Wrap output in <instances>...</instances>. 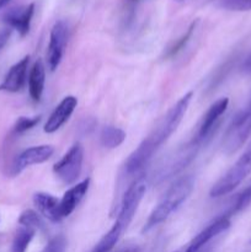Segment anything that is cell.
<instances>
[{
  "label": "cell",
  "instance_id": "83f0119b",
  "mask_svg": "<svg viewBox=\"0 0 251 252\" xmlns=\"http://www.w3.org/2000/svg\"><path fill=\"white\" fill-rule=\"evenodd\" d=\"M11 29H4L0 31V51L6 46V43L9 42L10 37H11Z\"/></svg>",
  "mask_w": 251,
  "mask_h": 252
},
{
  "label": "cell",
  "instance_id": "3957f363",
  "mask_svg": "<svg viewBox=\"0 0 251 252\" xmlns=\"http://www.w3.org/2000/svg\"><path fill=\"white\" fill-rule=\"evenodd\" d=\"M251 174V143L244 154L236 160L235 164L226 171V174L212 187L211 197H221L230 193Z\"/></svg>",
  "mask_w": 251,
  "mask_h": 252
},
{
  "label": "cell",
  "instance_id": "ba28073f",
  "mask_svg": "<svg viewBox=\"0 0 251 252\" xmlns=\"http://www.w3.org/2000/svg\"><path fill=\"white\" fill-rule=\"evenodd\" d=\"M228 105L229 98L223 97L217 100L214 103H212L211 107L207 110V112L204 113L203 117L199 121L198 126H197V132L193 137L199 144L206 143V140H208L213 135L214 129L218 126L221 116L225 113Z\"/></svg>",
  "mask_w": 251,
  "mask_h": 252
},
{
  "label": "cell",
  "instance_id": "8fae6325",
  "mask_svg": "<svg viewBox=\"0 0 251 252\" xmlns=\"http://www.w3.org/2000/svg\"><path fill=\"white\" fill-rule=\"evenodd\" d=\"M157 152V150L147 139L143 140L139 147L126 160L125 174L128 176H134V175H137L138 177L143 176V171Z\"/></svg>",
  "mask_w": 251,
  "mask_h": 252
},
{
  "label": "cell",
  "instance_id": "2e32d148",
  "mask_svg": "<svg viewBox=\"0 0 251 252\" xmlns=\"http://www.w3.org/2000/svg\"><path fill=\"white\" fill-rule=\"evenodd\" d=\"M89 187H90V179H85L64 193L63 198L61 199V214L63 218H66L75 211L76 207L88 193Z\"/></svg>",
  "mask_w": 251,
  "mask_h": 252
},
{
  "label": "cell",
  "instance_id": "8992f818",
  "mask_svg": "<svg viewBox=\"0 0 251 252\" xmlns=\"http://www.w3.org/2000/svg\"><path fill=\"white\" fill-rule=\"evenodd\" d=\"M145 191H147V186H145V182L143 181L142 176L138 177L126 191L122 202H121L117 220H116V223L123 226L126 230L132 223L133 218L138 211V207H139L140 202L144 197Z\"/></svg>",
  "mask_w": 251,
  "mask_h": 252
},
{
  "label": "cell",
  "instance_id": "d4e9b609",
  "mask_svg": "<svg viewBox=\"0 0 251 252\" xmlns=\"http://www.w3.org/2000/svg\"><path fill=\"white\" fill-rule=\"evenodd\" d=\"M218 5L229 11H250L251 0H218Z\"/></svg>",
  "mask_w": 251,
  "mask_h": 252
},
{
  "label": "cell",
  "instance_id": "e0dca14e",
  "mask_svg": "<svg viewBox=\"0 0 251 252\" xmlns=\"http://www.w3.org/2000/svg\"><path fill=\"white\" fill-rule=\"evenodd\" d=\"M33 203L39 213L52 223H59L63 219L61 214V201L46 192H37L33 194Z\"/></svg>",
  "mask_w": 251,
  "mask_h": 252
},
{
  "label": "cell",
  "instance_id": "4dcf8cb0",
  "mask_svg": "<svg viewBox=\"0 0 251 252\" xmlns=\"http://www.w3.org/2000/svg\"><path fill=\"white\" fill-rule=\"evenodd\" d=\"M10 1H11V0H0V10H1L2 7L6 6Z\"/></svg>",
  "mask_w": 251,
  "mask_h": 252
},
{
  "label": "cell",
  "instance_id": "52a82bcc",
  "mask_svg": "<svg viewBox=\"0 0 251 252\" xmlns=\"http://www.w3.org/2000/svg\"><path fill=\"white\" fill-rule=\"evenodd\" d=\"M201 145L202 144H199L194 138H192V140H189L187 144H185L184 147L180 148V149L167 160L166 164L160 169V181L170 179V177H172L174 175L179 174L181 170H184L185 167L196 158Z\"/></svg>",
  "mask_w": 251,
  "mask_h": 252
},
{
  "label": "cell",
  "instance_id": "d6a6232c",
  "mask_svg": "<svg viewBox=\"0 0 251 252\" xmlns=\"http://www.w3.org/2000/svg\"><path fill=\"white\" fill-rule=\"evenodd\" d=\"M174 252H184V250L181 249V250H177V251H174Z\"/></svg>",
  "mask_w": 251,
  "mask_h": 252
},
{
  "label": "cell",
  "instance_id": "9c48e42d",
  "mask_svg": "<svg viewBox=\"0 0 251 252\" xmlns=\"http://www.w3.org/2000/svg\"><path fill=\"white\" fill-rule=\"evenodd\" d=\"M68 42V26L64 21H57L49 34V43L47 48V64L52 71L56 70L63 59Z\"/></svg>",
  "mask_w": 251,
  "mask_h": 252
},
{
  "label": "cell",
  "instance_id": "1f68e13d",
  "mask_svg": "<svg viewBox=\"0 0 251 252\" xmlns=\"http://www.w3.org/2000/svg\"><path fill=\"white\" fill-rule=\"evenodd\" d=\"M199 252H212V246L207 245L206 248H204V249H202V250L199 251Z\"/></svg>",
  "mask_w": 251,
  "mask_h": 252
},
{
  "label": "cell",
  "instance_id": "484cf974",
  "mask_svg": "<svg viewBox=\"0 0 251 252\" xmlns=\"http://www.w3.org/2000/svg\"><path fill=\"white\" fill-rule=\"evenodd\" d=\"M66 240L63 235H57L48 241L42 252H65Z\"/></svg>",
  "mask_w": 251,
  "mask_h": 252
},
{
  "label": "cell",
  "instance_id": "4316f807",
  "mask_svg": "<svg viewBox=\"0 0 251 252\" xmlns=\"http://www.w3.org/2000/svg\"><path fill=\"white\" fill-rule=\"evenodd\" d=\"M142 1V0H125V7H126V12H127V21H130L134 15V10L135 7L138 6V4Z\"/></svg>",
  "mask_w": 251,
  "mask_h": 252
},
{
  "label": "cell",
  "instance_id": "836d02e7",
  "mask_svg": "<svg viewBox=\"0 0 251 252\" xmlns=\"http://www.w3.org/2000/svg\"><path fill=\"white\" fill-rule=\"evenodd\" d=\"M176 1H179V2H181V1H184V0H176Z\"/></svg>",
  "mask_w": 251,
  "mask_h": 252
},
{
  "label": "cell",
  "instance_id": "ffe728a7",
  "mask_svg": "<svg viewBox=\"0 0 251 252\" xmlns=\"http://www.w3.org/2000/svg\"><path fill=\"white\" fill-rule=\"evenodd\" d=\"M34 234H36L34 229L20 225L12 239L11 252H26L31 241L33 240Z\"/></svg>",
  "mask_w": 251,
  "mask_h": 252
},
{
  "label": "cell",
  "instance_id": "4fadbf2b",
  "mask_svg": "<svg viewBox=\"0 0 251 252\" xmlns=\"http://www.w3.org/2000/svg\"><path fill=\"white\" fill-rule=\"evenodd\" d=\"M54 153V148L52 145H37V147H31L29 149L24 150L19 157L16 158L14 162V175L20 174L24 171L26 167L32 166V165L42 164L51 159Z\"/></svg>",
  "mask_w": 251,
  "mask_h": 252
},
{
  "label": "cell",
  "instance_id": "ac0fdd59",
  "mask_svg": "<svg viewBox=\"0 0 251 252\" xmlns=\"http://www.w3.org/2000/svg\"><path fill=\"white\" fill-rule=\"evenodd\" d=\"M46 83V66L42 59H37L29 74V93L33 101H41Z\"/></svg>",
  "mask_w": 251,
  "mask_h": 252
},
{
  "label": "cell",
  "instance_id": "9a60e30c",
  "mask_svg": "<svg viewBox=\"0 0 251 252\" xmlns=\"http://www.w3.org/2000/svg\"><path fill=\"white\" fill-rule=\"evenodd\" d=\"M78 106V98L75 96H66L59 102V105L54 108L53 112L49 116L48 121L44 125V132L54 133L70 118L73 112Z\"/></svg>",
  "mask_w": 251,
  "mask_h": 252
},
{
  "label": "cell",
  "instance_id": "d6986e66",
  "mask_svg": "<svg viewBox=\"0 0 251 252\" xmlns=\"http://www.w3.org/2000/svg\"><path fill=\"white\" fill-rule=\"evenodd\" d=\"M126 140L125 130L115 126H106L100 133V142L107 149L118 148Z\"/></svg>",
  "mask_w": 251,
  "mask_h": 252
},
{
  "label": "cell",
  "instance_id": "44dd1931",
  "mask_svg": "<svg viewBox=\"0 0 251 252\" xmlns=\"http://www.w3.org/2000/svg\"><path fill=\"white\" fill-rule=\"evenodd\" d=\"M250 203H251V184L235 197L234 202L231 203V206L229 207L228 211L224 213V216L231 218V217L235 216L236 213L244 211V209H245Z\"/></svg>",
  "mask_w": 251,
  "mask_h": 252
},
{
  "label": "cell",
  "instance_id": "f1b7e54d",
  "mask_svg": "<svg viewBox=\"0 0 251 252\" xmlns=\"http://www.w3.org/2000/svg\"><path fill=\"white\" fill-rule=\"evenodd\" d=\"M115 252H139V249H138V246L135 245H130V246H126V248H122V249H118V250H116Z\"/></svg>",
  "mask_w": 251,
  "mask_h": 252
},
{
  "label": "cell",
  "instance_id": "7c38bea8",
  "mask_svg": "<svg viewBox=\"0 0 251 252\" xmlns=\"http://www.w3.org/2000/svg\"><path fill=\"white\" fill-rule=\"evenodd\" d=\"M34 14V4L31 2L25 6L14 7L5 12L2 16V21L11 30H16L21 37H25L31 29L32 17Z\"/></svg>",
  "mask_w": 251,
  "mask_h": 252
},
{
  "label": "cell",
  "instance_id": "7402d4cb",
  "mask_svg": "<svg viewBox=\"0 0 251 252\" xmlns=\"http://www.w3.org/2000/svg\"><path fill=\"white\" fill-rule=\"evenodd\" d=\"M197 22H198V20H196V21L192 22V24L189 25L188 29H187V31L185 32V33L182 34V36L180 37V38L177 39V41H175L174 44H172V46L170 47V48H167L166 53H165V57H166V58H171V57L176 56V54L179 53V52H181L182 49H184L185 47H186V44L188 43V41H189V39H191L192 34H193L194 30H196Z\"/></svg>",
  "mask_w": 251,
  "mask_h": 252
},
{
  "label": "cell",
  "instance_id": "5bb4252c",
  "mask_svg": "<svg viewBox=\"0 0 251 252\" xmlns=\"http://www.w3.org/2000/svg\"><path fill=\"white\" fill-rule=\"evenodd\" d=\"M30 57L26 56L15 63L5 75L4 80L0 84V91L6 93H19L22 90L27 80V69H29Z\"/></svg>",
  "mask_w": 251,
  "mask_h": 252
},
{
  "label": "cell",
  "instance_id": "5b68a950",
  "mask_svg": "<svg viewBox=\"0 0 251 252\" xmlns=\"http://www.w3.org/2000/svg\"><path fill=\"white\" fill-rule=\"evenodd\" d=\"M84 161V148L80 143H75L65 154L63 155L58 162L53 166L56 176L63 184L71 185L79 179L83 170Z\"/></svg>",
  "mask_w": 251,
  "mask_h": 252
},
{
  "label": "cell",
  "instance_id": "f546056e",
  "mask_svg": "<svg viewBox=\"0 0 251 252\" xmlns=\"http://www.w3.org/2000/svg\"><path fill=\"white\" fill-rule=\"evenodd\" d=\"M243 69L246 71V73L251 74V56L248 57V59H246L245 63H244Z\"/></svg>",
  "mask_w": 251,
  "mask_h": 252
},
{
  "label": "cell",
  "instance_id": "7a4b0ae2",
  "mask_svg": "<svg viewBox=\"0 0 251 252\" xmlns=\"http://www.w3.org/2000/svg\"><path fill=\"white\" fill-rule=\"evenodd\" d=\"M192 96H193V93H192V91H189L186 95L182 96V97L180 98L169 111H167L166 115H165L164 117H161V120L157 122V125L155 126L153 132L145 138L155 149H159V148L171 137L172 133L177 129V127L180 126L181 121L184 120L187 110H188Z\"/></svg>",
  "mask_w": 251,
  "mask_h": 252
},
{
  "label": "cell",
  "instance_id": "cb8c5ba5",
  "mask_svg": "<svg viewBox=\"0 0 251 252\" xmlns=\"http://www.w3.org/2000/svg\"><path fill=\"white\" fill-rule=\"evenodd\" d=\"M41 121V116H34V117H20L14 125L15 134H22V133L31 130L36 127Z\"/></svg>",
  "mask_w": 251,
  "mask_h": 252
},
{
  "label": "cell",
  "instance_id": "277c9868",
  "mask_svg": "<svg viewBox=\"0 0 251 252\" xmlns=\"http://www.w3.org/2000/svg\"><path fill=\"white\" fill-rule=\"evenodd\" d=\"M251 135V102L248 107L234 117L223 139V150L233 154L240 149Z\"/></svg>",
  "mask_w": 251,
  "mask_h": 252
},
{
  "label": "cell",
  "instance_id": "603a6c76",
  "mask_svg": "<svg viewBox=\"0 0 251 252\" xmlns=\"http://www.w3.org/2000/svg\"><path fill=\"white\" fill-rule=\"evenodd\" d=\"M19 224L22 226L34 229V230L44 228V224L43 221H42L41 217H39L36 212L32 211V209H27V211L22 212L21 216H20L19 218Z\"/></svg>",
  "mask_w": 251,
  "mask_h": 252
},
{
  "label": "cell",
  "instance_id": "6da1fadb",
  "mask_svg": "<svg viewBox=\"0 0 251 252\" xmlns=\"http://www.w3.org/2000/svg\"><path fill=\"white\" fill-rule=\"evenodd\" d=\"M192 191H193V179L191 176H184L175 181V184L167 189L159 204L150 213L143 228V233H148L157 225L164 223L184 202L187 201Z\"/></svg>",
  "mask_w": 251,
  "mask_h": 252
},
{
  "label": "cell",
  "instance_id": "30bf717a",
  "mask_svg": "<svg viewBox=\"0 0 251 252\" xmlns=\"http://www.w3.org/2000/svg\"><path fill=\"white\" fill-rule=\"evenodd\" d=\"M230 225V218L221 214L220 217L214 219L212 223H209L201 233L197 234L182 250H184V252H199L202 249L206 248L214 238L228 230Z\"/></svg>",
  "mask_w": 251,
  "mask_h": 252
}]
</instances>
